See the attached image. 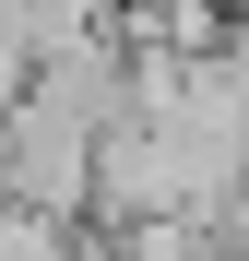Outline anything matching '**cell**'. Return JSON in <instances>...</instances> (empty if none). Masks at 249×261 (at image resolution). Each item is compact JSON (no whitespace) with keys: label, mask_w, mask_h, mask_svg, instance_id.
I'll return each mask as SVG.
<instances>
[{"label":"cell","mask_w":249,"mask_h":261,"mask_svg":"<svg viewBox=\"0 0 249 261\" xmlns=\"http://www.w3.org/2000/svg\"><path fill=\"white\" fill-rule=\"evenodd\" d=\"M95 130H107V107L83 95V83L36 71L12 107H0V190H24L48 214H95Z\"/></svg>","instance_id":"6da1fadb"},{"label":"cell","mask_w":249,"mask_h":261,"mask_svg":"<svg viewBox=\"0 0 249 261\" xmlns=\"http://www.w3.org/2000/svg\"><path fill=\"white\" fill-rule=\"evenodd\" d=\"M83 261H214V214H83Z\"/></svg>","instance_id":"7a4b0ae2"},{"label":"cell","mask_w":249,"mask_h":261,"mask_svg":"<svg viewBox=\"0 0 249 261\" xmlns=\"http://www.w3.org/2000/svg\"><path fill=\"white\" fill-rule=\"evenodd\" d=\"M0 261H83V214H48V202L0 190Z\"/></svg>","instance_id":"3957f363"},{"label":"cell","mask_w":249,"mask_h":261,"mask_svg":"<svg viewBox=\"0 0 249 261\" xmlns=\"http://www.w3.org/2000/svg\"><path fill=\"white\" fill-rule=\"evenodd\" d=\"M24 83H36V24H24V0H0V107Z\"/></svg>","instance_id":"277c9868"},{"label":"cell","mask_w":249,"mask_h":261,"mask_svg":"<svg viewBox=\"0 0 249 261\" xmlns=\"http://www.w3.org/2000/svg\"><path fill=\"white\" fill-rule=\"evenodd\" d=\"M214 238H226V249H237V261H249V178H237V190H226V202H214Z\"/></svg>","instance_id":"5b68a950"},{"label":"cell","mask_w":249,"mask_h":261,"mask_svg":"<svg viewBox=\"0 0 249 261\" xmlns=\"http://www.w3.org/2000/svg\"><path fill=\"white\" fill-rule=\"evenodd\" d=\"M226 71H237V95H249V0L226 12Z\"/></svg>","instance_id":"8992f818"}]
</instances>
